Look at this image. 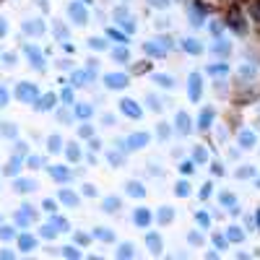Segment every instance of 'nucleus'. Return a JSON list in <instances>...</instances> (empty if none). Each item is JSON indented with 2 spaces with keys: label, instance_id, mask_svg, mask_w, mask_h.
Masks as SVG:
<instances>
[{
  "label": "nucleus",
  "instance_id": "obj_46",
  "mask_svg": "<svg viewBox=\"0 0 260 260\" xmlns=\"http://www.w3.org/2000/svg\"><path fill=\"white\" fill-rule=\"evenodd\" d=\"M91 112H94V109H91L89 104H81V107H78V115H81V117H91Z\"/></svg>",
  "mask_w": 260,
  "mask_h": 260
},
{
  "label": "nucleus",
  "instance_id": "obj_1",
  "mask_svg": "<svg viewBox=\"0 0 260 260\" xmlns=\"http://www.w3.org/2000/svg\"><path fill=\"white\" fill-rule=\"evenodd\" d=\"M169 50H172V39H169V36H159V39L143 42V52L151 55V58H164Z\"/></svg>",
  "mask_w": 260,
  "mask_h": 260
},
{
  "label": "nucleus",
  "instance_id": "obj_22",
  "mask_svg": "<svg viewBox=\"0 0 260 260\" xmlns=\"http://www.w3.org/2000/svg\"><path fill=\"white\" fill-rule=\"evenodd\" d=\"M156 221H159L162 227L172 224V221H174V211H172L169 206H162V208H159V213H156Z\"/></svg>",
  "mask_w": 260,
  "mask_h": 260
},
{
  "label": "nucleus",
  "instance_id": "obj_2",
  "mask_svg": "<svg viewBox=\"0 0 260 260\" xmlns=\"http://www.w3.org/2000/svg\"><path fill=\"white\" fill-rule=\"evenodd\" d=\"M258 76V65L255 63H242L239 68H234V83L237 86H247V83H253Z\"/></svg>",
  "mask_w": 260,
  "mask_h": 260
},
{
  "label": "nucleus",
  "instance_id": "obj_33",
  "mask_svg": "<svg viewBox=\"0 0 260 260\" xmlns=\"http://www.w3.org/2000/svg\"><path fill=\"white\" fill-rule=\"evenodd\" d=\"M97 237L101 239V242H112V239H115V234H112L109 229H104V227H99V229H97Z\"/></svg>",
  "mask_w": 260,
  "mask_h": 260
},
{
  "label": "nucleus",
  "instance_id": "obj_11",
  "mask_svg": "<svg viewBox=\"0 0 260 260\" xmlns=\"http://www.w3.org/2000/svg\"><path fill=\"white\" fill-rule=\"evenodd\" d=\"M188 18H190V24L195 26V29L206 24V11H203V5H200V3H193L190 11H188Z\"/></svg>",
  "mask_w": 260,
  "mask_h": 260
},
{
  "label": "nucleus",
  "instance_id": "obj_9",
  "mask_svg": "<svg viewBox=\"0 0 260 260\" xmlns=\"http://www.w3.org/2000/svg\"><path fill=\"white\" fill-rule=\"evenodd\" d=\"M174 130H177L180 135H190L193 130V120L188 112H177V117H174Z\"/></svg>",
  "mask_w": 260,
  "mask_h": 260
},
{
  "label": "nucleus",
  "instance_id": "obj_13",
  "mask_svg": "<svg viewBox=\"0 0 260 260\" xmlns=\"http://www.w3.org/2000/svg\"><path fill=\"white\" fill-rule=\"evenodd\" d=\"M219 200H221V206H224L227 211H231V213H239V200H237V195H234V193L224 190V193L219 195Z\"/></svg>",
  "mask_w": 260,
  "mask_h": 260
},
{
  "label": "nucleus",
  "instance_id": "obj_16",
  "mask_svg": "<svg viewBox=\"0 0 260 260\" xmlns=\"http://www.w3.org/2000/svg\"><path fill=\"white\" fill-rule=\"evenodd\" d=\"M211 52H213V55H219V58H227V55L231 52V44L224 39V36H216V42H213Z\"/></svg>",
  "mask_w": 260,
  "mask_h": 260
},
{
  "label": "nucleus",
  "instance_id": "obj_36",
  "mask_svg": "<svg viewBox=\"0 0 260 260\" xmlns=\"http://www.w3.org/2000/svg\"><path fill=\"white\" fill-rule=\"evenodd\" d=\"M188 242H190L193 247H200V245H203V234H200V231H190V234H188Z\"/></svg>",
  "mask_w": 260,
  "mask_h": 260
},
{
  "label": "nucleus",
  "instance_id": "obj_53",
  "mask_svg": "<svg viewBox=\"0 0 260 260\" xmlns=\"http://www.w3.org/2000/svg\"><path fill=\"white\" fill-rule=\"evenodd\" d=\"M50 143H52V151H58V148H60V138H52Z\"/></svg>",
  "mask_w": 260,
  "mask_h": 260
},
{
  "label": "nucleus",
  "instance_id": "obj_54",
  "mask_svg": "<svg viewBox=\"0 0 260 260\" xmlns=\"http://www.w3.org/2000/svg\"><path fill=\"white\" fill-rule=\"evenodd\" d=\"M255 224H258V229H260V211L255 213Z\"/></svg>",
  "mask_w": 260,
  "mask_h": 260
},
{
  "label": "nucleus",
  "instance_id": "obj_35",
  "mask_svg": "<svg viewBox=\"0 0 260 260\" xmlns=\"http://www.w3.org/2000/svg\"><path fill=\"white\" fill-rule=\"evenodd\" d=\"M195 166H198V164H195L193 159H188V162L180 164V172H182V174H195Z\"/></svg>",
  "mask_w": 260,
  "mask_h": 260
},
{
  "label": "nucleus",
  "instance_id": "obj_28",
  "mask_svg": "<svg viewBox=\"0 0 260 260\" xmlns=\"http://www.w3.org/2000/svg\"><path fill=\"white\" fill-rule=\"evenodd\" d=\"M109 55H112L117 63H128V60H130V52H128V47H123V44H120V47H115Z\"/></svg>",
  "mask_w": 260,
  "mask_h": 260
},
{
  "label": "nucleus",
  "instance_id": "obj_24",
  "mask_svg": "<svg viewBox=\"0 0 260 260\" xmlns=\"http://www.w3.org/2000/svg\"><path fill=\"white\" fill-rule=\"evenodd\" d=\"M120 208V198H115V195H109V198L101 200V211H107V213H115Z\"/></svg>",
  "mask_w": 260,
  "mask_h": 260
},
{
  "label": "nucleus",
  "instance_id": "obj_3",
  "mask_svg": "<svg viewBox=\"0 0 260 260\" xmlns=\"http://www.w3.org/2000/svg\"><path fill=\"white\" fill-rule=\"evenodd\" d=\"M227 26L234 34H247V21H245V16H242V11H239L237 5L227 11Z\"/></svg>",
  "mask_w": 260,
  "mask_h": 260
},
{
  "label": "nucleus",
  "instance_id": "obj_26",
  "mask_svg": "<svg viewBox=\"0 0 260 260\" xmlns=\"http://www.w3.org/2000/svg\"><path fill=\"white\" fill-rule=\"evenodd\" d=\"M135 255V247H133V242H123L117 247V258H123V260H128V258H133Z\"/></svg>",
  "mask_w": 260,
  "mask_h": 260
},
{
  "label": "nucleus",
  "instance_id": "obj_40",
  "mask_svg": "<svg viewBox=\"0 0 260 260\" xmlns=\"http://www.w3.org/2000/svg\"><path fill=\"white\" fill-rule=\"evenodd\" d=\"M148 68H151V63H146V60L143 63H135L133 65V73H135V76H141V73H146Z\"/></svg>",
  "mask_w": 260,
  "mask_h": 260
},
{
  "label": "nucleus",
  "instance_id": "obj_51",
  "mask_svg": "<svg viewBox=\"0 0 260 260\" xmlns=\"http://www.w3.org/2000/svg\"><path fill=\"white\" fill-rule=\"evenodd\" d=\"M91 133H94V130H91L89 125H83V128H81V135H83V138H89Z\"/></svg>",
  "mask_w": 260,
  "mask_h": 260
},
{
  "label": "nucleus",
  "instance_id": "obj_30",
  "mask_svg": "<svg viewBox=\"0 0 260 260\" xmlns=\"http://www.w3.org/2000/svg\"><path fill=\"white\" fill-rule=\"evenodd\" d=\"M146 104L151 107L154 112H162V109H164V107H162V101H159V97H154V94H146Z\"/></svg>",
  "mask_w": 260,
  "mask_h": 260
},
{
  "label": "nucleus",
  "instance_id": "obj_38",
  "mask_svg": "<svg viewBox=\"0 0 260 260\" xmlns=\"http://www.w3.org/2000/svg\"><path fill=\"white\" fill-rule=\"evenodd\" d=\"M227 242H229L227 234H213V245H216V250H224V247H227Z\"/></svg>",
  "mask_w": 260,
  "mask_h": 260
},
{
  "label": "nucleus",
  "instance_id": "obj_21",
  "mask_svg": "<svg viewBox=\"0 0 260 260\" xmlns=\"http://www.w3.org/2000/svg\"><path fill=\"white\" fill-rule=\"evenodd\" d=\"M151 81L156 83V86H162V89H174V78L166 76V73H154Z\"/></svg>",
  "mask_w": 260,
  "mask_h": 260
},
{
  "label": "nucleus",
  "instance_id": "obj_43",
  "mask_svg": "<svg viewBox=\"0 0 260 260\" xmlns=\"http://www.w3.org/2000/svg\"><path fill=\"white\" fill-rule=\"evenodd\" d=\"M89 44H91V47H94V50H107V44H104V39H99V36H94V39H91Z\"/></svg>",
  "mask_w": 260,
  "mask_h": 260
},
{
  "label": "nucleus",
  "instance_id": "obj_47",
  "mask_svg": "<svg viewBox=\"0 0 260 260\" xmlns=\"http://www.w3.org/2000/svg\"><path fill=\"white\" fill-rule=\"evenodd\" d=\"M208 29H211V34H213V36H221V24H216V21H213V24L208 26Z\"/></svg>",
  "mask_w": 260,
  "mask_h": 260
},
{
  "label": "nucleus",
  "instance_id": "obj_48",
  "mask_svg": "<svg viewBox=\"0 0 260 260\" xmlns=\"http://www.w3.org/2000/svg\"><path fill=\"white\" fill-rule=\"evenodd\" d=\"M211 174H216V177H221V174H224V166H221V164H213V166H211Z\"/></svg>",
  "mask_w": 260,
  "mask_h": 260
},
{
  "label": "nucleus",
  "instance_id": "obj_39",
  "mask_svg": "<svg viewBox=\"0 0 260 260\" xmlns=\"http://www.w3.org/2000/svg\"><path fill=\"white\" fill-rule=\"evenodd\" d=\"M107 34H109V39H115V42H120V44H125V42H128V36H125V34H120V32H115V29H107Z\"/></svg>",
  "mask_w": 260,
  "mask_h": 260
},
{
  "label": "nucleus",
  "instance_id": "obj_12",
  "mask_svg": "<svg viewBox=\"0 0 260 260\" xmlns=\"http://www.w3.org/2000/svg\"><path fill=\"white\" fill-rule=\"evenodd\" d=\"M151 208H135V213H133V224L135 227H141V229H146V227H151Z\"/></svg>",
  "mask_w": 260,
  "mask_h": 260
},
{
  "label": "nucleus",
  "instance_id": "obj_20",
  "mask_svg": "<svg viewBox=\"0 0 260 260\" xmlns=\"http://www.w3.org/2000/svg\"><path fill=\"white\" fill-rule=\"evenodd\" d=\"M206 73H208V76H216V78H224L229 73V65L227 63H211L206 68Z\"/></svg>",
  "mask_w": 260,
  "mask_h": 260
},
{
  "label": "nucleus",
  "instance_id": "obj_8",
  "mask_svg": "<svg viewBox=\"0 0 260 260\" xmlns=\"http://www.w3.org/2000/svg\"><path fill=\"white\" fill-rule=\"evenodd\" d=\"M148 141H151V135H148V133H130V135L125 138L128 148H133V151H141V148H146Z\"/></svg>",
  "mask_w": 260,
  "mask_h": 260
},
{
  "label": "nucleus",
  "instance_id": "obj_45",
  "mask_svg": "<svg viewBox=\"0 0 260 260\" xmlns=\"http://www.w3.org/2000/svg\"><path fill=\"white\" fill-rule=\"evenodd\" d=\"M52 172H55V177H58V180H68L70 177L68 169H63V166H58V169H52Z\"/></svg>",
  "mask_w": 260,
  "mask_h": 260
},
{
  "label": "nucleus",
  "instance_id": "obj_52",
  "mask_svg": "<svg viewBox=\"0 0 260 260\" xmlns=\"http://www.w3.org/2000/svg\"><path fill=\"white\" fill-rule=\"evenodd\" d=\"M83 193H86V195H89V198H91V195H97V190H94V188H91V185H86V188H83Z\"/></svg>",
  "mask_w": 260,
  "mask_h": 260
},
{
  "label": "nucleus",
  "instance_id": "obj_14",
  "mask_svg": "<svg viewBox=\"0 0 260 260\" xmlns=\"http://www.w3.org/2000/svg\"><path fill=\"white\" fill-rule=\"evenodd\" d=\"M213 120H216V112H213V107H206L200 112V117H198V128L206 133V130H211V125H213Z\"/></svg>",
  "mask_w": 260,
  "mask_h": 260
},
{
  "label": "nucleus",
  "instance_id": "obj_5",
  "mask_svg": "<svg viewBox=\"0 0 260 260\" xmlns=\"http://www.w3.org/2000/svg\"><path fill=\"white\" fill-rule=\"evenodd\" d=\"M120 112H123L125 117H130V120H141L143 117V109L138 107V101L135 99H128V97L120 101Z\"/></svg>",
  "mask_w": 260,
  "mask_h": 260
},
{
  "label": "nucleus",
  "instance_id": "obj_37",
  "mask_svg": "<svg viewBox=\"0 0 260 260\" xmlns=\"http://www.w3.org/2000/svg\"><path fill=\"white\" fill-rule=\"evenodd\" d=\"M148 5H151V8H159V11H166V8L172 5V0H148Z\"/></svg>",
  "mask_w": 260,
  "mask_h": 260
},
{
  "label": "nucleus",
  "instance_id": "obj_18",
  "mask_svg": "<svg viewBox=\"0 0 260 260\" xmlns=\"http://www.w3.org/2000/svg\"><path fill=\"white\" fill-rule=\"evenodd\" d=\"M182 50L188 55H200L203 52V44L200 39H193V36H188V39H182Z\"/></svg>",
  "mask_w": 260,
  "mask_h": 260
},
{
  "label": "nucleus",
  "instance_id": "obj_17",
  "mask_svg": "<svg viewBox=\"0 0 260 260\" xmlns=\"http://www.w3.org/2000/svg\"><path fill=\"white\" fill-rule=\"evenodd\" d=\"M227 239L229 242H234V245H239V242H245V231H242V227H237V224H231V227H227Z\"/></svg>",
  "mask_w": 260,
  "mask_h": 260
},
{
  "label": "nucleus",
  "instance_id": "obj_32",
  "mask_svg": "<svg viewBox=\"0 0 260 260\" xmlns=\"http://www.w3.org/2000/svg\"><path fill=\"white\" fill-rule=\"evenodd\" d=\"M169 133H172L169 123H159V125H156V135H159L162 141H166V138H169Z\"/></svg>",
  "mask_w": 260,
  "mask_h": 260
},
{
  "label": "nucleus",
  "instance_id": "obj_19",
  "mask_svg": "<svg viewBox=\"0 0 260 260\" xmlns=\"http://www.w3.org/2000/svg\"><path fill=\"white\" fill-rule=\"evenodd\" d=\"M125 193L130 195V198H146V188L138 180H133V182H128L125 185Z\"/></svg>",
  "mask_w": 260,
  "mask_h": 260
},
{
  "label": "nucleus",
  "instance_id": "obj_25",
  "mask_svg": "<svg viewBox=\"0 0 260 260\" xmlns=\"http://www.w3.org/2000/svg\"><path fill=\"white\" fill-rule=\"evenodd\" d=\"M234 177H237V180H250V177H255V166H253V164L239 166V169L234 172Z\"/></svg>",
  "mask_w": 260,
  "mask_h": 260
},
{
  "label": "nucleus",
  "instance_id": "obj_29",
  "mask_svg": "<svg viewBox=\"0 0 260 260\" xmlns=\"http://www.w3.org/2000/svg\"><path fill=\"white\" fill-rule=\"evenodd\" d=\"M107 159H109V164L120 166V164L125 162V151H123V148H120V151H109V154H107Z\"/></svg>",
  "mask_w": 260,
  "mask_h": 260
},
{
  "label": "nucleus",
  "instance_id": "obj_34",
  "mask_svg": "<svg viewBox=\"0 0 260 260\" xmlns=\"http://www.w3.org/2000/svg\"><path fill=\"white\" fill-rule=\"evenodd\" d=\"M195 221H198V227H200V229H208V227H211L208 213H203V211H200V213H195Z\"/></svg>",
  "mask_w": 260,
  "mask_h": 260
},
{
  "label": "nucleus",
  "instance_id": "obj_44",
  "mask_svg": "<svg viewBox=\"0 0 260 260\" xmlns=\"http://www.w3.org/2000/svg\"><path fill=\"white\" fill-rule=\"evenodd\" d=\"M63 200L68 203V206H76V203H78V198H76L73 193H63Z\"/></svg>",
  "mask_w": 260,
  "mask_h": 260
},
{
  "label": "nucleus",
  "instance_id": "obj_27",
  "mask_svg": "<svg viewBox=\"0 0 260 260\" xmlns=\"http://www.w3.org/2000/svg\"><path fill=\"white\" fill-rule=\"evenodd\" d=\"M174 195H177V198H188V195H190V182L180 180L177 185H174Z\"/></svg>",
  "mask_w": 260,
  "mask_h": 260
},
{
  "label": "nucleus",
  "instance_id": "obj_41",
  "mask_svg": "<svg viewBox=\"0 0 260 260\" xmlns=\"http://www.w3.org/2000/svg\"><path fill=\"white\" fill-rule=\"evenodd\" d=\"M91 78H94L91 73H78V76H76V83H78V86H86V83H91Z\"/></svg>",
  "mask_w": 260,
  "mask_h": 260
},
{
  "label": "nucleus",
  "instance_id": "obj_4",
  "mask_svg": "<svg viewBox=\"0 0 260 260\" xmlns=\"http://www.w3.org/2000/svg\"><path fill=\"white\" fill-rule=\"evenodd\" d=\"M203 97V76L200 73H190L188 78V99L190 101H200Z\"/></svg>",
  "mask_w": 260,
  "mask_h": 260
},
{
  "label": "nucleus",
  "instance_id": "obj_50",
  "mask_svg": "<svg viewBox=\"0 0 260 260\" xmlns=\"http://www.w3.org/2000/svg\"><path fill=\"white\" fill-rule=\"evenodd\" d=\"M101 123H104V125H115V117L112 115H104V117H101Z\"/></svg>",
  "mask_w": 260,
  "mask_h": 260
},
{
  "label": "nucleus",
  "instance_id": "obj_7",
  "mask_svg": "<svg viewBox=\"0 0 260 260\" xmlns=\"http://www.w3.org/2000/svg\"><path fill=\"white\" fill-rule=\"evenodd\" d=\"M237 143H239V148H245V151H253V148L258 146V133L255 130H239Z\"/></svg>",
  "mask_w": 260,
  "mask_h": 260
},
{
  "label": "nucleus",
  "instance_id": "obj_6",
  "mask_svg": "<svg viewBox=\"0 0 260 260\" xmlns=\"http://www.w3.org/2000/svg\"><path fill=\"white\" fill-rule=\"evenodd\" d=\"M104 83H107V89L123 91L128 83H130V76H128V73H107V76H104Z\"/></svg>",
  "mask_w": 260,
  "mask_h": 260
},
{
  "label": "nucleus",
  "instance_id": "obj_49",
  "mask_svg": "<svg viewBox=\"0 0 260 260\" xmlns=\"http://www.w3.org/2000/svg\"><path fill=\"white\" fill-rule=\"evenodd\" d=\"M68 156H70V159H78V148L70 146V148H68Z\"/></svg>",
  "mask_w": 260,
  "mask_h": 260
},
{
  "label": "nucleus",
  "instance_id": "obj_23",
  "mask_svg": "<svg viewBox=\"0 0 260 260\" xmlns=\"http://www.w3.org/2000/svg\"><path fill=\"white\" fill-rule=\"evenodd\" d=\"M190 159H193L195 164H206V162H208V151H206L203 146H193V156H190Z\"/></svg>",
  "mask_w": 260,
  "mask_h": 260
},
{
  "label": "nucleus",
  "instance_id": "obj_15",
  "mask_svg": "<svg viewBox=\"0 0 260 260\" xmlns=\"http://www.w3.org/2000/svg\"><path fill=\"white\" fill-rule=\"evenodd\" d=\"M146 247H148V253H151V255H159L162 253V237L159 234H156V231H148V234H146Z\"/></svg>",
  "mask_w": 260,
  "mask_h": 260
},
{
  "label": "nucleus",
  "instance_id": "obj_10",
  "mask_svg": "<svg viewBox=\"0 0 260 260\" xmlns=\"http://www.w3.org/2000/svg\"><path fill=\"white\" fill-rule=\"evenodd\" d=\"M115 18L120 21V26H123L125 32H130V34H133V32L138 29V26H135V18L130 16V13L125 11V8H117V11H115Z\"/></svg>",
  "mask_w": 260,
  "mask_h": 260
},
{
  "label": "nucleus",
  "instance_id": "obj_42",
  "mask_svg": "<svg viewBox=\"0 0 260 260\" xmlns=\"http://www.w3.org/2000/svg\"><path fill=\"white\" fill-rule=\"evenodd\" d=\"M211 190H213V182H206V185L200 188V198H203V200L211 198Z\"/></svg>",
  "mask_w": 260,
  "mask_h": 260
},
{
  "label": "nucleus",
  "instance_id": "obj_31",
  "mask_svg": "<svg viewBox=\"0 0 260 260\" xmlns=\"http://www.w3.org/2000/svg\"><path fill=\"white\" fill-rule=\"evenodd\" d=\"M70 16L76 18L78 24H83V21H86V11H83L81 5H70Z\"/></svg>",
  "mask_w": 260,
  "mask_h": 260
}]
</instances>
